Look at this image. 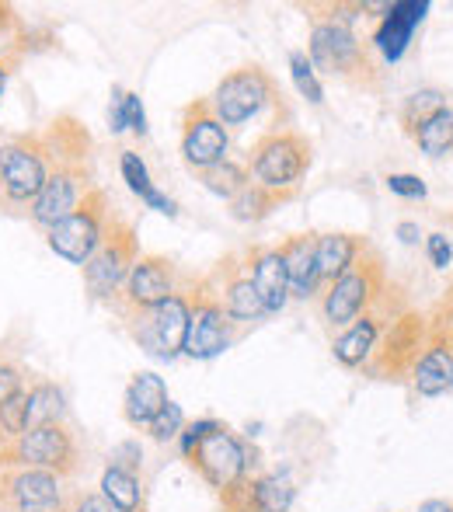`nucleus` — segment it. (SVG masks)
I'll return each mask as SVG.
<instances>
[{"label":"nucleus","instance_id":"nucleus-1","mask_svg":"<svg viewBox=\"0 0 453 512\" xmlns=\"http://www.w3.org/2000/svg\"><path fill=\"white\" fill-rule=\"evenodd\" d=\"M384 258L373 248H366L363 255L356 258L345 276L335 279L325 290V300H321V314L332 328H349L352 321L366 314L370 307H377L384 300Z\"/></svg>","mask_w":453,"mask_h":512},{"label":"nucleus","instance_id":"nucleus-2","mask_svg":"<svg viewBox=\"0 0 453 512\" xmlns=\"http://www.w3.org/2000/svg\"><path fill=\"white\" fill-rule=\"evenodd\" d=\"M4 467H35V471H49L56 478H70L81 467V453H77V439L67 425L49 422L25 429L18 439L0 446V471Z\"/></svg>","mask_w":453,"mask_h":512},{"label":"nucleus","instance_id":"nucleus-3","mask_svg":"<svg viewBox=\"0 0 453 512\" xmlns=\"http://www.w3.org/2000/svg\"><path fill=\"white\" fill-rule=\"evenodd\" d=\"M311 168V143L293 129H272L251 147L248 175L269 192H286L293 196L297 182Z\"/></svg>","mask_w":453,"mask_h":512},{"label":"nucleus","instance_id":"nucleus-4","mask_svg":"<svg viewBox=\"0 0 453 512\" xmlns=\"http://www.w3.org/2000/svg\"><path fill=\"white\" fill-rule=\"evenodd\" d=\"M49 175L39 133H21L0 143V209H32Z\"/></svg>","mask_w":453,"mask_h":512},{"label":"nucleus","instance_id":"nucleus-5","mask_svg":"<svg viewBox=\"0 0 453 512\" xmlns=\"http://www.w3.org/2000/svg\"><path fill=\"white\" fill-rule=\"evenodd\" d=\"M140 258V237H136V227L122 216H109V227L102 234V244L95 248V255L81 265L84 269V286L95 300H109L122 290L129 269Z\"/></svg>","mask_w":453,"mask_h":512},{"label":"nucleus","instance_id":"nucleus-6","mask_svg":"<svg viewBox=\"0 0 453 512\" xmlns=\"http://www.w3.org/2000/svg\"><path fill=\"white\" fill-rule=\"evenodd\" d=\"M335 14L328 18H314L311 28V67H321L328 74H339L352 84H366L370 74V60H366L363 46L356 42L349 28V14H339V7H332Z\"/></svg>","mask_w":453,"mask_h":512},{"label":"nucleus","instance_id":"nucleus-7","mask_svg":"<svg viewBox=\"0 0 453 512\" xmlns=\"http://www.w3.org/2000/svg\"><path fill=\"white\" fill-rule=\"evenodd\" d=\"M122 321L129 324V335L147 356L175 359L185 349V331H189V290H178L175 297L150 310H133Z\"/></svg>","mask_w":453,"mask_h":512},{"label":"nucleus","instance_id":"nucleus-8","mask_svg":"<svg viewBox=\"0 0 453 512\" xmlns=\"http://www.w3.org/2000/svg\"><path fill=\"white\" fill-rule=\"evenodd\" d=\"M109 216H112L109 196H105L102 189H91L88 196H84V203L77 206L67 220H60L56 227L46 230L49 251L67 258L70 265H84L91 255H95L98 244H102V234H105V227H109Z\"/></svg>","mask_w":453,"mask_h":512},{"label":"nucleus","instance_id":"nucleus-9","mask_svg":"<svg viewBox=\"0 0 453 512\" xmlns=\"http://www.w3.org/2000/svg\"><path fill=\"white\" fill-rule=\"evenodd\" d=\"M230 342H234V321L213 293L210 279H196L189 290V331L182 352L189 359H217L230 349Z\"/></svg>","mask_w":453,"mask_h":512},{"label":"nucleus","instance_id":"nucleus-10","mask_svg":"<svg viewBox=\"0 0 453 512\" xmlns=\"http://www.w3.org/2000/svg\"><path fill=\"white\" fill-rule=\"evenodd\" d=\"M276 98V81L258 63H248V67L230 70L224 81L217 84V91L210 95V108L224 126H241V122L255 119Z\"/></svg>","mask_w":453,"mask_h":512},{"label":"nucleus","instance_id":"nucleus-11","mask_svg":"<svg viewBox=\"0 0 453 512\" xmlns=\"http://www.w3.org/2000/svg\"><path fill=\"white\" fill-rule=\"evenodd\" d=\"M95 189L91 182V161H49V175L42 185L39 199L28 209L35 227L49 230L60 220H67L77 206L84 203V196Z\"/></svg>","mask_w":453,"mask_h":512},{"label":"nucleus","instance_id":"nucleus-12","mask_svg":"<svg viewBox=\"0 0 453 512\" xmlns=\"http://www.w3.org/2000/svg\"><path fill=\"white\" fill-rule=\"evenodd\" d=\"M178 293V269L171 258L164 255H140L136 265L129 269L122 290L109 300V307L119 310V317L133 314V310H150L164 304L168 297Z\"/></svg>","mask_w":453,"mask_h":512},{"label":"nucleus","instance_id":"nucleus-13","mask_svg":"<svg viewBox=\"0 0 453 512\" xmlns=\"http://www.w3.org/2000/svg\"><path fill=\"white\" fill-rule=\"evenodd\" d=\"M185 460H189L199 471V478L210 488H217L220 495L230 492L237 481L248 478L251 467H255V460L248 457V446H244L227 425L220 432H213V436H206Z\"/></svg>","mask_w":453,"mask_h":512},{"label":"nucleus","instance_id":"nucleus-14","mask_svg":"<svg viewBox=\"0 0 453 512\" xmlns=\"http://www.w3.org/2000/svg\"><path fill=\"white\" fill-rule=\"evenodd\" d=\"M227 150V126L213 115L210 98H196L182 115V161L199 175V171L227 161Z\"/></svg>","mask_w":453,"mask_h":512},{"label":"nucleus","instance_id":"nucleus-15","mask_svg":"<svg viewBox=\"0 0 453 512\" xmlns=\"http://www.w3.org/2000/svg\"><path fill=\"white\" fill-rule=\"evenodd\" d=\"M0 506L18 512H60L67 506L63 478L35 467H4L0 471Z\"/></svg>","mask_w":453,"mask_h":512},{"label":"nucleus","instance_id":"nucleus-16","mask_svg":"<svg viewBox=\"0 0 453 512\" xmlns=\"http://www.w3.org/2000/svg\"><path fill=\"white\" fill-rule=\"evenodd\" d=\"M426 338V324L419 314H398L387 328L384 342H377L373 356L366 359V370L373 377H398L419 363V345Z\"/></svg>","mask_w":453,"mask_h":512},{"label":"nucleus","instance_id":"nucleus-17","mask_svg":"<svg viewBox=\"0 0 453 512\" xmlns=\"http://www.w3.org/2000/svg\"><path fill=\"white\" fill-rule=\"evenodd\" d=\"M241 262L265 314H283L286 304H290V279H286L283 251L272 248V244H248Z\"/></svg>","mask_w":453,"mask_h":512},{"label":"nucleus","instance_id":"nucleus-18","mask_svg":"<svg viewBox=\"0 0 453 512\" xmlns=\"http://www.w3.org/2000/svg\"><path fill=\"white\" fill-rule=\"evenodd\" d=\"M213 286V293L220 297V304H224L227 317L234 324H255L265 317V307L262 300H258L255 286H251L248 272H244V262L237 255H227L224 262L213 269V276H206Z\"/></svg>","mask_w":453,"mask_h":512},{"label":"nucleus","instance_id":"nucleus-19","mask_svg":"<svg viewBox=\"0 0 453 512\" xmlns=\"http://www.w3.org/2000/svg\"><path fill=\"white\" fill-rule=\"evenodd\" d=\"M293 495V485L279 474H248L220 495V502L224 512H290Z\"/></svg>","mask_w":453,"mask_h":512},{"label":"nucleus","instance_id":"nucleus-20","mask_svg":"<svg viewBox=\"0 0 453 512\" xmlns=\"http://www.w3.org/2000/svg\"><path fill=\"white\" fill-rule=\"evenodd\" d=\"M384 21H380L377 35H373V42H377V49L384 53L387 63H398L401 56H405L408 42H412L415 28L422 25V18L429 14V4L426 0H398V4L384 7Z\"/></svg>","mask_w":453,"mask_h":512},{"label":"nucleus","instance_id":"nucleus-21","mask_svg":"<svg viewBox=\"0 0 453 512\" xmlns=\"http://www.w3.org/2000/svg\"><path fill=\"white\" fill-rule=\"evenodd\" d=\"M318 234H293L279 244L286 262V279H290V297L311 300L321 293V276H318Z\"/></svg>","mask_w":453,"mask_h":512},{"label":"nucleus","instance_id":"nucleus-22","mask_svg":"<svg viewBox=\"0 0 453 512\" xmlns=\"http://www.w3.org/2000/svg\"><path fill=\"white\" fill-rule=\"evenodd\" d=\"M412 384L422 398H440V394L453 391V352L443 338L429 335L419 363L412 366Z\"/></svg>","mask_w":453,"mask_h":512},{"label":"nucleus","instance_id":"nucleus-23","mask_svg":"<svg viewBox=\"0 0 453 512\" xmlns=\"http://www.w3.org/2000/svg\"><path fill=\"white\" fill-rule=\"evenodd\" d=\"M380 328H384V317H380L377 307H370L359 321H352L349 328L335 338V345H332L335 359H339L342 366H349V370L366 366V359L373 356V349H377V342H380Z\"/></svg>","mask_w":453,"mask_h":512},{"label":"nucleus","instance_id":"nucleus-24","mask_svg":"<svg viewBox=\"0 0 453 512\" xmlns=\"http://www.w3.org/2000/svg\"><path fill=\"white\" fill-rule=\"evenodd\" d=\"M168 405V387L157 373H136L126 387V398H122V418H126L133 429H147L157 418V411Z\"/></svg>","mask_w":453,"mask_h":512},{"label":"nucleus","instance_id":"nucleus-25","mask_svg":"<svg viewBox=\"0 0 453 512\" xmlns=\"http://www.w3.org/2000/svg\"><path fill=\"white\" fill-rule=\"evenodd\" d=\"M318 276L321 283L332 286L335 279L356 265V258L370 248V241L359 234H318Z\"/></svg>","mask_w":453,"mask_h":512},{"label":"nucleus","instance_id":"nucleus-26","mask_svg":"<svg viewBox=\"0 0 453 512\" xmlns=\"http://www.w3.org/2000/svg\"><path fill=\"white\" fill-rule=\"evenodd\" d=\"M119 168H122V182L129 185V192H133V196H140L143 203H147L150 209H157V213L178 216V203L171 196H164V192L157 189L154 182H150L147 164H143V157L136 154V150H122Z\"/></svg>","mask_w":453,"mask_h":512},{"label":"nucleus","instance_id":"nucleus-27","mask_svg":"<svg viewBox=\"0 0 453 512\" xmlns=\"http://www.w3.org/2000/svg\"><path fill=\"white\" fill-rule=\"evenodd\" d=\"M102 499L109 502L115 512H147V495H143L140 478L115 464L105 467V474H102Z\"/></svg>","mask_w":453,"mask_h":512},{"label":"nucleus","instance_id":"nucleus-28","mask_svg":"<svg viewBox=\"0 0 453 512\" xmlns=\"http://www.w3.org/2000/svg\"><path fill=\"white\" fill-rule=\"evenodd\" d=\"M63 391L53 380H35L28 384V411H25V429L49 422H63Z\"/></svg>","mask_w":453,"mask_h":512},{"label":"nucleus","instance_id":"nucleus-29","mask_svg":"<svg viewBox=\"0 0 453 512\" xmlns=\"http://www.w3.org/2000/svg\"><path fill=\"white\" fill-rule=\"evenodd\" d=\"M286 199H290L286 192H269L258 182H248L234 199H230V216L241 223H258V220H265L279 203H286Z\"/></svg>","mask_w":453,"mask_h":512},{"label":"nucleus","instance_id":"nucleus-30","mask_svg":"<svg viewBox=\"0 0 453 512\" xmlns=\"http://www.w3.org/2000/svg\"><path fill=\"white\" fill-rule=\"evenodd\" d=\"M412 140L419 143V150L426 157L450 154V150H453V108L447 105V108H440L436 115H429V119L415 129Z\"/></svg>","mask_w":453,"mask_h":512},{"label":"nucleus","instance_id":"nucleus-31","mask_svg":"<svg viewBox=\"0 0 453 512\" xmlns=\"http://www.w3.org/2000/svg\"><path fill=\"white\" fill-rule=\"evenodd\" d=\"M199 182L206 185V189L213 192V196H220V199H234L237 192L244 189V185L251 182V175H248V168H241L237 161H220V164H213V168H206V171H199Z\"/></svg>","mask_w":453,"mask_h":512},{"label":"nucleus","instance_id":"nucleus-32","mask_svg":"<svg viewBox=\"0 0 453 512\" xmlns=\"http://www.w3.org/2000/svg\"><path fill=\"white\" fill-rule=\"evenodd\" d=\"M440 108H447L443 91H415V95H408L405 105H401V126H405V133L415 136V129H419L429 115L440 112Z\"/></svg>","mask_w":453,"mask_h":512},{"label":"nucleus","instance_id":"nucleus-33","mask_svg":"<svg viewBox=\"0 0 453 512\" xmlns=\"http://www.w3.org/2000/svg\"><path fill=\"white\" fill-rule=\"evenodd\" d=\"M290 74H293V84H297V91L307 98L311 105H321L325 102V88H321L318 74H314L311 60H307V53H293L290 56Z\"/></svg>","mask_w":453,"mask_h":512},{"label":"nucleus","instance_id":"nucleus-34","mask_svg":"<svg viewBox=\"0 0 453 512\" xmlns=\"http://www.w3.org/2000/svg\"><path fill=\"white\" fill-rule=\"evenodd\" d=\"M185 429V415H182V405H175V401H168L161 411H157V418L147 425L150 439L154 443H171V439H178Z\"/></svg>","mask_w":453,"mask_h":512},{"label":"nucleus","instance_id":"nucleus-35","mask_svg":"<svg viewBox=\"0 0 453 512\" xmlns=\"http://www.w3.org/2000/svg\"><path fill=\"white\" fill-rule=\"evenodd\" d=\"M25 387H28L25 370H21L14 359H0V408H4L18 391H25Z\"/></svg>","mask_w":453,"mask_h":512},{"label":"nucleus","instance_id":"nucleus-36","mask_svg":"<svg viewBox=\"0 0 453 512\" xmlns=\"http://www.w3.org/2000/svg\"><path fill=\"white\" fill-rule=\"evenodd\" d=\"M224 429V422H213V418H199V422H189L182 429V436H178V443H182V457H189L192 450H196L199 443H203L206 436H213V432Z\"/></svg>","mask_w":453,"mask_h":512},{"label":"nucleus","instance_id":"nucleus-37","mask_svg":"<svg viewBox=\"0 0 453 512\" xmlns=\"http://www.w3.org/2000/svg\"><path fill=\"white\" fill-rule=\"evenodd\" d=\"M387 192H394V196H401V199H426L429 196L426 182H422L419 175H387Z\"/></svg>","mask_w":453,"mask_h":512},{"label":"nucleus","instance_id":"nucleus-38","mask_svg":"<svg viewBox=\"0 0 453 512\" xmlns=\"http://www.w3.org/2000/svg\"><path fill=\"white\" fill-rule=\"evenodd\" d=\"M67 512H115V509L102 499V492H74L67 499Z\"/></svg>","mask_w":453,"mask_h":512},{"label":"nucleus","instance_id":"nucleus-39","mask_svg":"<svg viewBox=\"0 0 453 512\" xmlns=\"http://www.w3.org/2000/svg\"><path fill=\"white\" fill-rule=\"evenodd\" d=\"M126 129L147 136V112H143V98L136 91H126Z\"/></svg>","mask_w":453,"mask_h":512},{"label":"nucleus","instance_id":"nucleus-40","mask_svg":"<svg viewBox=\"0 0 453 512\" xmlns=\"http://www.w3.org/2000/svg\"><path fill=\"white\" fill-rule=\"evenodd\" d=\"M426 248H429V258H433L436 269H447V265L453 262V244H450L447 234H429Z\"/></svg>","mask_w":453,"mask_h":512},{"label":"nucleus","instance_id":"nucleus-41","mask_svg":"<svg viewBox=\"0 0 453 512\" xmlns=\"http://www.w3.org/2000/svg\"><path fill=\"white\" fill-rule=\"evenodd\" d=\"M109 126H112V133H122V129H126V91H122V88H112Z\"/></svg>","mask_w":453,"mask_h":512},{"label":"nucleus","instance_id":"nucleus-42","mask_svg":"<svg viewBox=\"0 0 453 512\" xmlns=\"http://www.w3.org/2000/svg\"><path fill=\"white\" fill-rule=\"evenodd\" d=\"M21 63V53H7L0 56V102H4V91H7V81H11L14 67Z\"/></svg>","mask_w":453,"mask_h":512},{"label":"nucleus","instance_id":"nucleus-43","mask_svg":"<svg viewBox=\"0 0 453 512\" xmlns=\"http://www.w3.org/2000/svg\"><path fill=\"white\" fill-rule=\"evenodd\" d=\"M447 317H450V321H436V324H433V331H429V335L443 338V342L450 345V352H453V307L447 310Z\"/></svg>","mask_w":453,"mask_h":512},{"label":"nucleus","instance_id":"nucleus-44","mask_svg":"<svg viewBox=\"0 0 453 512\" xmlns=\"http://www.w3.org/2000/svg\"><path fill=\"white\" fill-rule=\"evenodd\" d=\"M398 237H401V244H419V237H422L419 223H412V220L398 223Z\"/></svg>","mask_w":453,"mask_h":512},{"label":"nucleus","instance_id":"nucleus-45","mask_svg":"<svg viewBox=\"0 0 453 512\" xmlns=\"http://www.w3.org/2000/svg\"><path fill=\"white\" fill-rule=\"evenodd\" d=\"M419 512H453L450 502H443V499H429V502H422Z\"/></svg>","mask_w":453,"mask_h":512},{"label":"nucleus","instance_id":"nucleus-46","mask_svg":"<svg viewBox=\"0 0 453 512\" xmlns=\"http://www.w3.org/2000/svg\"><path fill=\"white\" fill-rule=\"evenodd\" d=\"M0 512H18V509H7V506H0Z\"/></svg>","mask_w":453,"mask_h":512}]
</instances>
